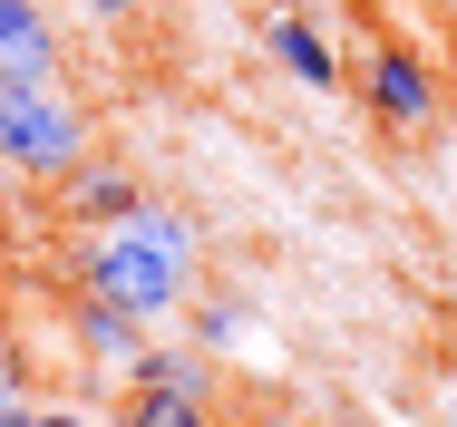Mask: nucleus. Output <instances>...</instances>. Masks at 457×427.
Wrapping results in <instances>:
<instances>
[{
	"label": "nucleus",
	"mask_w": 457,
	"mask_h": 427,
	"mask_svg": "<svg viewBox=\"0 0 457 427\" xmlns=\"http://www.w3.org/2000/svg\"><path fill=\"white\" fill-rule=\"evenodd\" d=\"M107 427H214V408L204 398H166V389H117Z\"/></svg>",
	"instance_id": "9d476101"
},
{
	"label": "nucleus",
	"mask_w": 457,
	"mask_h": 427,
	"mask_svg": "<svg viewBox=\"0 0 457 427\" xmlns=\"http://www.w3.org/2000/svg\"><path fill=\"white\" fill-rule=\"evenodd\" d=\"M351 97H361L379 127H399V136L438 127V107H448V87H438V59H428L419 39H370L361 59H351Z\"/></svg>",
	"instance_id": "7ed1b4c3"
},
{
	"label": "nucleus",
	"mask_w": 457,
	"mask_h": 427,
	"mask_svg": "<svg viewBox=\"0 0 457 427\" xmlns=\"http://www.w3.org/2000/svg\"><path fill=\"white\" fill-rule=\"evenodd\" d=\"M214 379H224V359H204L185 331H176V341L156 331V341L127 359V389H166V398H204V408H214Z\"/></svg>",
	"instance_id": "0eeeda50"
},
{
	"label": "nucleus",
	"mask_w": 457,
	"mask_h": 427,
	"mask_svg": "<svg viewBox=\"0 0 457 427\" xmlns=\"http://www.w3.org/2000/svg\"><path fill=\"white\" fill-rule=\"evenodd\" d=\"M263 49H273L282 78H302L312 97L351 87V59H341V39H331V20H321V10H273V20H263Z\"/></svg>",
	"instance_id": "20e7f679"
},
{
	"label": "nucleus",
	"mask_w": 457,
	"mask_h": 427,
	"mask_svg": "<svg viewBox=\"0 0 457 427\" xmlns=\"http://www.w3.org/2000/svg\"><path fill=\"white\" fill-rule=\"evenodd\" d=\"M176 331H185L195 349H204V359H234V349L253 341V311H244L234 292H214V282H204V292L185 301V321H176Z\"/></svg>",
	"instance_id": "1a4fd4ad"
},
{
	"label": "nucleus",
	"mask_w": 457,
	"mask_h": 427,
	"mask_svg": "<svg viewBox=\"0 0 457 427\" xmlns=\"http://www.w3.org/2000/svg\"><path fill=\"white\" fill-rule=\"evenodd\" d=\"M0 69L59 87V20H49L39 0H0Z\"/></svg>",
	"instance_id": "6e6552de"
},
{
	"label": "nucleus",
	"mask_w": 457,
	"mask_h": 427,
	"mask_svg": "<svg viewBox=\"0 0 457 427\" xmlns=\"http://www.w3.org/2000/svg\"><path fill=\"white\" fill-rule=\"evenodd\" d=\"M79 10H88V20H127L137 0H79Z\"/></svg>",
	"instance_id": "f8f14e48"
},
{
	"label": "nucleus",
	"mask_w": 457,
	"mask_h": 427,
	"mask_svg": "<svg viewBox=\"0 0 457 427\" xmlns=\"http://www.w3.org/2000/svg\"><path fill=\"white\" fill-rule=\"evenodd\" d=\"M88 166V107L59 97V87L0 69V175H29V185H69Z\"/></svg>",
	"instance_id": "f03ea898"
},
{
	"label": "nucleus",
	"mask_w": 457,
	"mask_h": 427,
	"mask_svg": "<svg viewBox=\"0 0 457 427\" xmlns=\"http://www.w3.org/2000/svg\"><path fill=\"white\" fill-rule=\"evenodd\" d=\"M156 341L137 311H117V301H97V292H69V349L88 359V369H107L117 389H127V359Z\"/></svg>",
	"instance_id": "39448f33"
},
{
	"label": "nucleus",
	"mask_w": 457,
	"mask_h": 427,
	"mask_svg": "<svg viewBox=\"0 0 457 427\" xmlns=\"http://www.w3.org/2000/svg\"><path fill=\"white\" fill-rule=\"evenodd\" d=\"M438 10H448V20H457V0H438Z\"/></svg>",
	"instance_id": "ddd939ff"
},
{
	"label": "nucleus",
	"mask_w": 457,
	"mask_h": 427,
	"mask_svg": "<svg viewBox=\"0 0 457 427\" xmlns=\"http://www.w3.org/2000/svg\"><path fill=\"white\" fill-rule=\"evenodd\" d=\"M20 427H107V418H97V408H79V398H39Z\"/></svg>",
	"instance_id": "9b49d317"
},
{
	"label": "nucleus",
	"mask_w": 457,
	"mask_h": 427,
	"mask_svg": "<svg viewBox=\"0 0 457 427\" xmlns=\"http://www.w3.org/2000/svg\"><path fill=\"white\" fill-rule=\"evenodd\" d=\"M137 204H146V175H137V166H117V156H88V166L59 185V214H69L79 234H107V224H127Z\"/></svg>",
	"instance_id": "423d86ee"
},
{
	"label": "nucleus",
	"mask_w": 457,
	"mask_h": 427,
	"mask_svg": "<svg viewBox=\"0 0 457 427\" xmlns=\"http://www.w3.org/2000/svg\"><path fill=\"white\" fill-rule=\"evenodd\" d=\"M69 292H97V301L137 311L146 331H176L185 301L204 292V234H195V214H185V204H166V194H146L127 224H107V234H88V243H79Z\"/></svg>",
	"instance_id": "f257e3e1"
}]
</instances>
